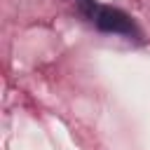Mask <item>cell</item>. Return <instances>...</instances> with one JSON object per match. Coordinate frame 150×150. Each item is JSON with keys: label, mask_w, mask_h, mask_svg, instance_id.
<instances>
[{"label": "cell", "mask_w": 150, "mask_h": 150, "mask_svg": "<svg viewBox=\"0 0 150 150\" xmlns=\"http://www.w3.org/2000/svg\"><path fill=\"white\" fill-rule=\"evenodd\" d=\"M94 21L105 33H120V35H134L136 33V26H134L131 16L124 14L117 7H98V14H96Z\"/></svg>", "instance_id": "cell-1"}]
</instances>
